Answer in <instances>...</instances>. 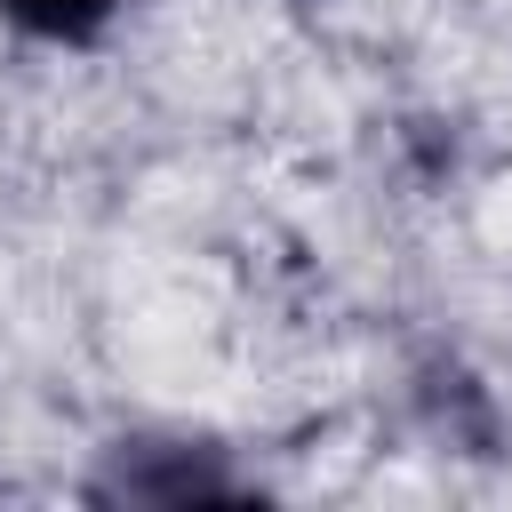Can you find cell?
Returning <instances> with one entry per match:
<instances>
[{
    "mask_svg": "<svg viewBox=\"0 0 512 512\" xmlns=\"http://www.w3.org/2000/svg\"><path fill=\"white\" fill-rule=\"evenodd\" d=\"M112 16H120V0H0V24L40 48H88V40H104Z\"/></svg>",
    "mask_w": 512,
    "mask_h": 512,
    "instance_id": "cell-1",
    "label": "cell"
}]
</instances>
